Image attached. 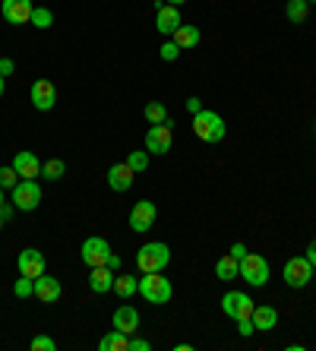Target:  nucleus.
<instances>
[{
	"instance_id": "nucleus-3",
	"label": "nucleus",
	"mask_w": 316,
	"mask_h": 351,
	"mask_svg": "<svg viewBox=\"0 0 316 351\" xmlns=\"http://www.w3.org/2000/svg\"><path fill=\"white\" fill-rule=\"evenodd\" d=\"M139 294H143L149 304H168L174 288H171V282L162 272H143V278H139Z\"/></svg>"
},
{
	"instance_id": "nucleus-21",
	"label": "nucleus",
	"mask_w": 316,
	"mask_h": 351,
	"mask_svg": "<svg viewBox=\"0 0 316 351\" xmlns=\"http://www.w3.org/2000/svg\"><path fill=\"white\" fill-rule=\"evenodd\" d=\"M171 38H174V45H178L180 51H186V48H196L203 35H199V29H196V25H184V23H180L178 32L171 35Z\"/></svg>"
},
{
	"instance_id": "nucleus-12",
	"label": "nucleus",
	"mask_w": 316,
	"mask_h": 351,
	"mask_svg": "<svg viewBox=\"0 0 316 351\" xmlns=\"http://www.w3.org/2000/svg\"><path fill=\"white\" fill-rule=\"evenodd\" d=\"M32 0H3L0 3V13H3V19L13 25H25L29 19H32Z\"/></svg>"
},
{
	"instance_id": "nucleus-43",
	"label": "nucleus",
	"mask_w": 316,
	"mask_h": 351,
	"mask_svg": "<svg viewBox=\"0 0 316 351\" xmlns=\"http://www.w3.org/2000/svg\"><path fill=\"white\" fill-rule=\"evenodd\" d=\"M171 7H180V3H186V0H168Z\"/></svg>"
},
{
	"instance_id": "nucleus-36",
	"label": "nucleus",
	"mask_w": 316,
	"mask_h": 351,
	"mask_svg": "<svg viewBox=\"0 0 316 351\" xmlns=\"http://www.w3.org/2000/svg\"><path fill=\"white\" fill-rule=\"evenodd\" d=\"M186 111H190V114H199V111H203V101H199V98H186Z\"/></svg>"
},
{
	"instance_id": "nucleus-37",
	"label": "nucleus",
	"mask_w": 316,
	"mask_h": 351,
	"mask_svg": "<svg viewBox=\"0 0 316 351\" xmlns=\"http://www.w3.org/2000/svg\"><path fill=\"white\" fill-rule=\"evenodd\" d=\"M231 256H234V260H237V263H241V260H243V256H247V247H243V244H241V241H237V244H234V247H231Z\"/></svg>"
},
{
	"instance_id": "nucleus-27",
	"label": "nucleus",
	"mask_w": 316,
	"mask_h": 351,
	"mask_svg": "<svg viewBox=\"0 0 316 351\" xmlns=\"http://www.w3.org/2000/svg\"><path fill=\"white\" fill-rule=\"evenodd\" d=\"M29 23H32L35 29H51V25H54V13H51L48 7H35Z\"/></svg>"
},
{
	"instance_id": "nucleus-7",
	"label": "nucleus",
	"mask_w": 316,
	"mask_h": 351,
	"mask_svg": "<svg viewBox=\"0 0 316 351\" xmlns=\"http://www.w3.org/2000/svg\"><path fill=\"white\" fill-rule=\"evenodd\" d=\"M80 256H82V263L86 266H108V256H111V247H108V241L105 237H98V234H92V237H86L82 241V250H80Z\"/></svg>"
},
{
	"instance_id": "nucleus-25",
	"label": "nucleus",
	"mask_w": 316,
	"mask_h": 351,
	"mask_svg": "<svg viewBox=\"0 0 316 351\" xmlns=\"http://www.w3.org/2000/svg\"><path fill=\"white\" fill-rule=\"evenodd\" d=\"M64 174H66V165L60 162V158H51V162L41 165V178H45V180H54V184H57Z\"/></svg>"
},
{
	"instance_id": "nucleus-13",
	"label": "nucleus",
	"mask_w": 316,
	"mask_h": 351,
	"mask_svg": "<svg viewBox=\"0 0 316 351\" xmlns=\"http://www.w3.org/2000/svg\"><path fill=\"white\" fill-rule=\"evenodd\" d=\"M32 105L38 108V111H51V108L57 105V89H54V82L45 80V76L32 82Z\"/></svg>"
},
{
	"instance_id": "nucleus-8",
	"label": "nucleus",
	"mask_w": 316,
	"mask_h": 351,
	"mask_svg": "<svg viewBox=\"0 0 316 351\" xmlns=\"http://www.w3.org/2000/svg\"><path fill=\"white\" fill-rule=\"evenodd\" d=\"M310 278H313V263L307 256H291L284 263V282L291 288H307Z\"/></svg>"
},
{
	"instance_id": "nucleus-40",
	"label": "nucleus",
	"mask_w": 316,
	"mask_h": 351,
	"mask_svg": "<svg viewBox=\"0 0 316 351\" xmlns=\"http://www.w3.org/2000/svg\"><path fill=\"white\" fill-rule=\"evenodd\" d=\"M108 269H114V272L121 269V256L114 254V250H111V256H108Z\"/></svg>"
},
{
	"instance_id": "nucleus-47",
	"label": "nucleus",
	"mask_w": 316,
	"mask_h": 351,
	"mask_svg": "<svg viewBox=\"0 0 316 351\" xmlns=\"http://www.w3.org/2000/svg\"><path fill=\"white\" fill-rule=\"evenodd\" d=\"M307 3H310V0H307Z\"/></svg>"
},
{
	"instance_id": "nucleus-11",
	"label": "nucleus",
	"mask_w": 316,
	"mask_h": 351,
	"mask_svg": "<svg viewBox=\"0 0 316 351\" xmlns=\"http://www.w3.org/2000/svg\"><path fill=\"white\" fill-rule=\"evenodd\" d=\"M16 269H19V276H29V278L45 276V254L35 250V247H25L23 254L16 256Z\"/></svg>"
},
{
	"instance_id": "nucleus-34",
	"label": "nucleus",
	"mask_w": 316,
	"mask_h": 351,
	"mask_svg": "<svg viewBox=\"0 0 316 351\" xmlns=\"http://www.w3.org/2000/svg\"><path fill=\"white\" fill-rule=\"evenodd\" d=\"M237 332L247 339V335H253L256 332V326H253V319H237Z\"/></svg>"
},
{
	"instance_id": "nucleus-44",
	"label": "nucleus",
	"mask_w": 316,
	"mask_h": 351,
	"mask_svg": "<svg viewBox=\"0 0 316 351\" xmlns=\"http://www.w3.org/2000/svg\"><path fill=\"white\" fill-rule=\"evenodd\" d=\"M3 203H7V199H3V187H0V206H3Z\"/></svg>"
},
{
	"instance_id": "nucleus-1",
	"label": "nucleus",
	"mask_w": 316,
	"mask_h": 351,
	"mask_svg": "<svg viewBox=\"0 0 316 351\" xmlns=\"http://www.w3.org/2000/svg\"><path fill=\"white\" fill-rule=\"evenodd\" d=\"M168 263H171V247L168 244L152 241V244L139 247V254H136V269L139 272H162Z\"/></svg>"
},
{
	"instance_id": "nucleus-20",
	"label": "nucleus",
	"mask_w": 316,
	"mask_h": 351,
	"mask_svg": "<svg viewBox=\"0 0 316 351\" xmlns=\"http://www.w3.org/2000/svg\"><path fill=\"white\" fill-rule=\"evenodd\" d=\"M250 319L260 332H269V329H276V323H278V311L276 307H269V304H260V307H253Z\"/></svg>"
},
{
	"instance_id": "nucleus-5",
	"label": "nucleus",
	"mask_w": 316,
	"mask_h": 351,
	"mask_svg": "<svg viewBox=\"0 0 316 351\" xmlns=\"http://www.w3.org/2000/svg\"><path fill=\"white\" fill-rule=\"evenodd\" d=\"M241 278L253 288H263L269 282V263L260 254H247L241 260Z\"/></svg>"
},
{
	"instance_id": "nucleus-10",
	"label": "nucleus",
	"mask_w": 316,
	"mask_h": 351,
	"mask_svg": "<svg viewBox=\"0 0 316 351\" xmlns=\"http://www.w3.org/2000/svg\"><path fill=\"white\" fill-rule=\"evenodd\" d=\"M155 219H158V206H155L152 199H139L130 213V228L136 231V234H146L155 225Z\"/></svg>"
},
{
	"instance_id": "nucleus-24",
	"label": "nucleus",
	"mask_w": 316,
	"mask_h": 351,
	"mask_svg": "<svg viewBox=\"0 0 316 351\" xmlns=\"http://www.w3.org/2000/svg\"><path fill=\"white\" fill-rule=\"evenodd\" d=\"M114 294H121L123 301H127V298H133V294H139V278L117 276V278H114Z\"/></svg>"
},
{
	"instance_id": "nucleus-46",
	"label": "nucleus",
	"mask_w": 316,
	"mask_h": 351,
	"mask_svg": "<svg viewBox=\"0 0 316 351\" xmlns=\"http://www.w3.org/2000/svg\"><path fill=\"white\" fill-rule=\"evenodd\" d=\"M310 3H316V0H310Z\"/></svg>"
},
{
	"instance_id": "nucleus-14",
	"label": "nucleus",
	"mask_w": 316,
	"mask_h": 351,
	"mask_svg": "<svg viewBox=\"0 0 316 351\" xmlns=\"http://www.w3.org/2000/svg\"><path fill=\"white\" fill-rule=\"evenodd\" d=\"M133 168L127 162H117L108 168V187L114 190V193H123V190H130L133 187Z\"/></svg>"
},
{
	"instance_id": "nucleus-16",
	"label": "nucleus",
	"mask_w": 316,
	"mask_h": 351,
	"mask_svg": "<svg viewBox=\"0 0 316 351\" xmlns=\"http://www.w3.org/2000/svg\"><path fill=\"white\" fill-rule=\"evenodd\" d=\"M13 168H16V174L23 180H35L41 178V162L35 152H16V158H13Z\"/></svg>"
},
{
	"instance_id": "nucleus-26",
	"label": "nucleus",
	"mask_w": 316,
	"mask_h": 351,
	"mask_svg": "<svg viewBox=\"0 0 316 351\" xmlns=\"http://www.w3.org/2000/svg\"><path fill=\"white\" fill-rule=\"evenodd\" d=\"M307 0H288V7H284V16L291 19V23H304L307 19Z\"/></svg>"
},
{
	"instance_id": "nucleus-45",
	"label": "nucleus",
	"mask_w": 316,
	"mask_h": 351,
	"mask_svg": "<svg viewBox=\"0 0 316 351\" xmlns=\"http://www.w3.org/2000/svg\"><path fill=\"white\" fill-rule=\"evenodd\" d=\"M0 228H3V215H0Z\"/></svg>"
},
{
	"instance_id": "nucleus-32",
	"label": "nucleus",
	"mask_w": 316,
	"mask_h": 351,
	"mask_svg": "<svg viewBox=\"0 0 316 351\" xmlns=\"http://www.w3.org/2000/svg\"><path fill=\"white\" fill-rule=\"evenodd\" d=\"M32 351H57V342L51 335H35L32 339Z\"/></svg>"
},
{
	"instance_id": "nucleus-15",
	"label": "nucleus",
	"mask_w": 316,
	"mask_h": 351,
	"mask_svg": "<svg viewBox=\"0 0 316 351\" xmlns=\"http://www.w3.org/2000/svg\"><path fill=\"white\" fill-rule=\"evenodd\" d=\"M180 23H184V19H180V10H178V7H171V3H162V7L155 10V29H158L162 35H174Z\"/></svg>"
},
{
	"instance_id": "nucleus-39",
	"label": "nucleus",
	"mask_w": 316,
	"mask_h": 351,
	"mask_svg": "<svg viewBox=\"0 0 316 351\" xmlns=\"http://www.w3.org/2000/svg\"><path fill=\"white\" fill-rule=\"evenodd\" d=\"M13 209H16V206H13V203H3V206H0V215H3V221H10V219H13Z\"/></svg>"
},
{
	"instance_id": "nucleus-6",
	"label": "nucleus",
	"mask_w": 316,
	"mask_h": 351,
	"mask_svg": "<svg viewBox=\"0 0 316 351\" xmlns=\"http://www.w3.org/2000/svg\"><path fill=\"white\" fill-rule=\"evenodd\" d=\"M253 298L243 291H228L225 298H221V311H225V317H231L237 323V319H250L253 317Z\"/></svg>"
},
{
	"instance_id": "nucleus-33",
	"label": "nucleus",
	"mask_w": 316,
	"mask_h": 351,
	"mask_svg": "<svg viewBox=\"0 0 316 351\" xmlns=\"http://www.w3.org/2000/svg\"><path fill=\"white\" fill-rule=\"evenodd\" d=\"M180 58V48H178V45H174V38H171V41H165V45H162V60H168V64H174V60H178Z\"/></svg>"
},
{
	"instance_id": "nucleus-22",
	"label": "nucleus",
	"mask_w": 316,
	"mask_h": 351,
	"mask_svg": "<svg viewBox=\"0 0 316 351\" xmlns=\"http://www.w3.org/2000/svg\"><path fill=\"white\" fill-rule=\"evenodd\" d=\"M98 348L101 351H130V335L121 332V329H111V332L98 342Z\"/></svg>"
},
{
	"instance_id": "nucleus-41",
	"label": "nucleus",
	"mask_w": 316,
	"mask_h": 351,
	"mask_svg": "<svg viewBox=\"0 0 316 351\" xmlns=\"http://www.w3.org/2000/svg\"><path fill=\"white\" fill-rule=\"evenodd\" d=\"M307 260L313 263V269H316V241H310V247H307Z\"/></svg>"
},
{
	"instance_id": "nucleus-9",
	"label": "nucleus",
	"mask_w": 316,
	"mask_h": 351,
	"mask_svg": "<svg viewBox=\"0 0 316 351\" xmlns=\"http://www.w3.org/2000/svg\"><path fill=\"white\" fill-rule=\"evenodd\" d=\"M38 203H41L38 180H19L16 187H13V206H16V209L32 213V209H38Z\"/></svg>"
},
{
	"instance_id": "nucleus-31",
	"label": "nucleus",
	"mask_w": 316,
	"mask_h": 351,
	"mask_svg": "<svg viewBox=\"0 0 316 351\" xmlns=\"http://www.w3.org/2000/svg\"><path fill=\"white\" fill-rule=\"evenodd\" d=\"M127 165H130L133 171H146L149 168V152H130V156H127Z\"/></svg>"
},
{
	"instance_id": "nucleus-23",
	"label": "nucleus",
	"mask_w": 316,
	"mask_h": 351,
	"mask_svg": "<svg viewBox=\"0 0 316 351\" xmlns=\"http://www.w3.org/2000/svg\"><path fill=\"white\" fill-rule=\"evenodd\" d=\"M215 276H219L221 282H231V278H237V276H241V263H237L231 254H228V256H221V260L215 263Z\"/></svg>"
},
{
	"instance_id": "nucleus-29",
	"label": "nucleus",
	"mask_w": 316,
	"mask_h": 351,
	"mask_svg": "<svg viewBox=\"0 0 316 351\" xmlns=\"http://www.w3.org/2000/svg\"><path fill=\"white\" fill-rule=\"evenodd\" d=\"M13 294H16V298H32V294H35V278L19 276L16 285H13Z\"/></svg>"
},
{
	"instance_id": "nucleus-19",
	"label": "nucleus",
	"mask_w": 316,
	"mask_h": 351,
	"mask_svg": "<svg viewBox=\"0 0 316 351\" xmlns=\"http://www.w3.org/2000/svg\"><path fill=\"white\" fill-rule=\"evenodd\" d=\"M114 329H121V332H127V335H136L139 313L133 311L130 304H123V307H117V311H114Z\"/></svg>"
},
{
	"instance_id": "nucleus-4",
	"label": "nucleus",
	"mask_w": 316,
	"mask_h": 351,
	"mask_svg": "<svg viewBox=\"0 0 316 351\" xmlns=\"http://www.w3.org/2000/svg\"><path fill=\"white\" fill-rule=\"evenodd\" d=\"M171 117L165 123H152L146 133V152L149 156H168L171 152V143H174V133H171Z\"/></svg>"
},
{
	"instance_id": "nucleus-38",
	"label": "nucleus",
	"mask_w": 316,
	"mask_h": 351,
	"mask_svg": "<svg viewBox=\"0 0 316 351\" xmlns=\"http://www.w3.org/2000/svg\"><path fill=\"white\" fill-rule=\"evenodd\" d=\"M13 73V60L10 58H0V76H10Z\"/></svg>"
},
{
	"instance_id": "nucleus-42",
	"label": "nucleus",
	"mask_w": 316,
	"mask_h": 351,
	"mask_svg": "<svg viewBox=\"0 0 316 351\" xmlns=\"http://www.w3.org/2000/svg\"><path fill=\"white\" fill-rule=\"evenodd\" d=\"M3 89H7V80H3V76H0V98H3Z\"/></svg>"
},
{
	"instance_id": "nucleus-18",
	"label": "nucleus",
	"mask_w": 316,
	"mask_h": 351,
	"mask_svg": "<svg viewBox=\"0 0 316 351\" xmlns=\"http://www.w3.org/2000/svg\"><path fill=\"white\" fill-rule=\"evenodd\" d=\"M114 269H108V266H92V272H89V288L95 294H108V291H114Z\"/></svg>"
},
{
	"instance_id": "nucleus-17",
	"label": "nucleus",
	"mask_w": 316,
	"mask_h": 351,
	"mask_svg": "<svg viewBox=\"0 0 316 351\" xmlns=\"http://www.w3.org/2000/svg\"><path fill=\"white\" fill-rule=\"evenodd\" d=\"M60 282H57L54 276H38L35 278V298H38L41 304H57V298H60Z\"/></svg>"
},
{
	"instance_id": "nucleus-2",
	"label": "nucleus",
	"mask_w": 316,
	"mask_h": 351,
	"mask_svg": "<svg viewBox=\"0 0 316 351\" xmlns=\"http://www.w3.org/2000/svg\"><path fill=\"white\" fill-rule=\"evenodd\" d=\"M193 133L203 143H221L225 139V121H221V114L203 108L199 114H193Z\"/></svg>"
},
{
	"instance_id": "nucleus-30",
	"label": "nucleus",
	"mask_w": 316,
	"mask_h": 351,
	"mask_svg": "<svg viewBox=\"0 0 316 351\" xmlns=\"http://www.w3.org/2000/svg\"><path fill=\"white\" fill-rule=\"evenodd\" d=\"M19 174H16V168H13V165H10V168H0V187H7V190H13L19 184Z\"/></svg>"
},
{
	"instance_id": "nucleus-28",
	"label": "nucleus",
	"mask_w": 316,
	"mask_h": 351,
	"mask_svg": "<svg viewBox=\"0 0 316 351\" xmlns=\"http://www.w3.org/2000/svg\"><path fill=\"white\" fill-rule=\"evenodd\" d=\"M146 121L149 123H165L168 121V108H165V101H149L146 105Z\"/></svg>"
},
{
	"instance_id": "nucleus-35",
	"label": "nucleus",
	"mask_w": 316,
	"mask_h": 351,
	"mask_svg": "<svg viewBox=\"0 0 316 351\" xmlns=\"http://www.w3.org/2000/svg\"><path fill=\"white\" fill-rule=\"evenodd\" d=\"M152 345L146 342V339H136V335H130V351H149Z\"/></svg>"
}]
</instances>
